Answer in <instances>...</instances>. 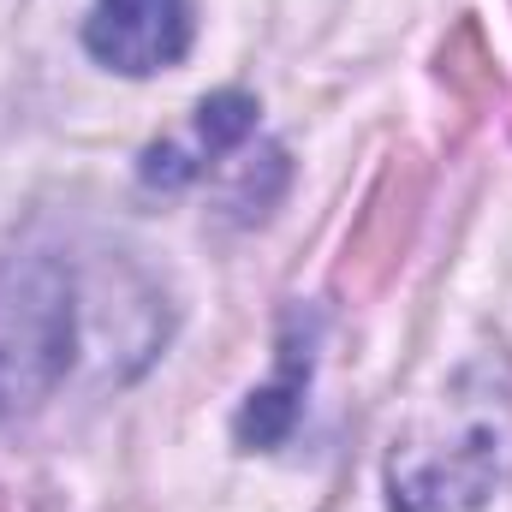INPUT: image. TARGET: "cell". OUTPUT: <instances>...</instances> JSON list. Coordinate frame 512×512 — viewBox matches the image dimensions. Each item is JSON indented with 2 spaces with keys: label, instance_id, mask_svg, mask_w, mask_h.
Returning a JSON list of instances; mask_svg holds the SVG:
<instances>
[{
  "label": "cell",
  "instance_id": "obj_7",
  "mask_svg": "<svg viewBox=\"0 0 512 512\" xmlns=\"http://www.w3.org/2000/svg\"><path fill=\"white\" fill-rule=\"evenodd\" d=\"M441 78H447L453 90H465V96H489V90H495V66H489V54H483L477 24H459V36L441 48Z\"/></svg>",
  "mask_w": 512,
  "mask_h": 512
},
{
  "label": "cell",
  "instance_id": "obj_3",
  "mask_svg": "<svg viewBox=\"0 0 512 512\" xmlns=\"http://www.w3.org/2000/svg\"><path fill=\"white\" fill-rule=\"evenodd\" d=\"M84 48L126 78L167 72L191 48V6L185 0H96L84 24Z\"/></svg>",
  "mask_w": 512,
  "mask_h": 512
},
{
  "label": "cell",
  "instance_id": "obj_6",
  "mask_svg": "<svg viewBox=\"0 0 512 512\" xmlns=\"http://www.w3.org/2000/svg\"><path fill=\"white\" fill-rule=\"evenodd\" d=\"M251 131H256V102L245 90H221V96H209L197 108V143H203V155H227Z\"/></svg>",
  "mask_w": 512,
  "mask_h": 512
},
{
  "label": "cell",
  "instance_id": "obj_2",
  "mask_svg": "<svg viewBox=\"0 0 512 512\" xmlns=\"http://www.w3.org/2000/svg\"><path fill=\"white\" fill-rule=\"evenodd\" d=\"M512 465V411L483 393L477 411H459V429L417 441L393 459V512H471L483 507Z\"/></svg>",
  "mask_w": 512,
  "mask_h": 512
},
{
  "label": "cell",
  "instance_id": "obj_5",
  "mask_svg": "<svg viewBox=\"0 0 512 512\" xmlns=\"http://www.w3.org/2000/svg\"><path fill=\"white\" fill-rule=\"evenodd\" d=\"M310 352H316V322L292 316L286 322V340H280V376L268 387H256L251 405L239 411V441L245 447H274L292 435L298 423V399L310 387Z\"/></svg>",
  "mask_w": 512,
  "mask_h": 512
},
{
  "label": "cell",
  "instance_id": "obj_4",
  "mask_svg": "<svg viewBox=\"0 0 512 512\" xmlns=\"http://www.w3.org/2000/svg\"><path fill=\"white\" fill-rule=\"evenodd\" d=\"M417 203H423V173H417V161H411V155H399V161L382 173V185H376L370 209H364V215H358V227H352L346 268H340V280H346V286H358V292L382 286L387 268L399 262V251L411 245Z\"/></svg>",
  "mask_w": 512,
  "mask_h": 512
},
{
  "label": "cell",
  "instance_id": "obj_1",
  "mask_svg": "<svg viewBox=\"0 0 512 512\" xmlns=\"http://www.w3.org/2000/svg\"><path fill=\"white\" fill-rule=\"evenodd\" d=\"M72 274L54 256L0 262V411H36L72 370Z\"/></svg>",
  "mask_w": 512,
  "mask_h": 512
}]
</instances>
